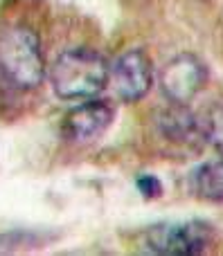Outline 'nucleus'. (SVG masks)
Returning a JSON list of instances; mask_svg holds the SVG:
<instances>
[{
	"label": "nucleus",
	"mask_w": 223,
	"mask_h": 256,
	"mask_svg": "<svg viewBox=\"0 0 223 256\" xmlns=\"http://www.w3.org/2000/svg\"><path fill=\"white\" fill-rule=\"evenodd\" d=\"M194 196L207 202H223V158L196 166L189 176Z\"/></svg>",
	"instance_id": "8"
},
{
	"label": "nucleus",
	"mask_w": 223,
	"mask_h": 256,
	"mask_svg": "<svg viewBox=\"0 0 223 256\" xmlns=\"http://www.w3.org/2000/svg\"><path fill=\"white\" fill-rule=\"evenodd\" d=\"M0 70L12 86L34 90L45 79L41 40L32 27L12 25L0 32Z\"/></svg>",
	"instance_id": "2"
},
{
	"label": "nucleus",
	"mask_w": 223,
	"mask_h": 256,
	"mask_svg": "<svg viewBox=\"0 0 223 256\" xmlns=\"http://www.w3.org/2000/svg\"><path fill=\"white\" fill-rule=\"evenodd\" d=\"M115 94L126 104L140 102L153 86V66L144 50H129L108 72Z\"/></svg>",
	"instance_id": "5"
},
{
	"label": "nucleus",
	"mask_w": 223,
	"mask_h": 256,
	"mask_svg": "<svg viewBox=\"0 0 223 256\" xmlns=\"http://www.w3.org/2000/svg\"><path fill=\"white\" fill-rule=\"evenodd\" d=\"M106 58L88 48H72L57 56L50 70V84L57 97L75 102V99H93L108 84Z\"/></svg>",
	"instance_id": "1"
},
{
	"label": "nucleus",
	"mask_w": 223,
	"mask_h": 256,
	"mask_svg": "<svg viewBox=\"0 0 223 256\" xmlns=\"http://www.w3.org/2000/svg\"><path fill=\"white\" fill-rule=\"evenodd\" d=\"M207 70L194 54H178L165 63L158 84L171 104H187L205 88Z\"/></svg>",
	"instance_id": "4"
},
{
	"label": "nucleus",
	"mask_w": 223,
	"mask_h": 256,
	"mask_svg": "<svg viewBox=\"0 0 223 256\" xmlns=\"http://www.w3.org/2000/svg\"><path fill=\"white\" fill-rule=\"evenodd\" d=\"M156 126L165 140L180 146H194L203 142L201 120L192 110L185 108V104H174L167 110L156 117Z\"/></svg>",
	"instance_id": "7"
},
{
	"label": "nucleus",
	"mask_w": 223,
	"mask_h": 256,
	"mask_svg": "<svg viewBox=\"0 0 223 256\" xmlns=\"http://www.w3.org/2000/svg\"><path fill=\"white\" fill-rule=\"evenodd\" d=\"M212 243V232L205 222H160L144 232V250L162 256L203 254Z\"/></svg>",
	"instance_id": "3"
},
{
	"label": "nucleus",
	"mask_w": 223,
	"mask_h": 256,
	"mask_svg": "<svg viewBox=\"0 0 223 256\" xmlns=\"http://www.w3.org/2000/svg\"><path fill=\"white\" fill-rule=\"evenodd\" d=\"M135 184H138L140 194L144 196V198H158V196L162 194V184L158 178L149 176V173H144V176H140L138 180H135Z\"/></svg>",
	"instance_id": "10"
},
{
	"label": "nucleus",
	"mask_w": 223,
	"mask_h": 256,
	"mask_svg": "<svg viewBox=\"0 0 223 256\" xmlns=\"http://www.w3.org/2000/svg\"><path fill=\"white\" fill-rule=\"evenodd\" d=\"M201 130L203 140L210 142L216 153L223 158V104H212L203 110Z\"/></svg>",
	"instance_id": "9"
},
{
	"label": "nucleus",
	"mask_w": 223,
	"mask_h": 256,
	"mask_svg": "<svg viewBox=\"0 0 223 256\" xmlns=\"http://www.w3.org/2000/svg\"><path fill=\"white\" fill-rule=\"evenodd\" d=\"M113 124V108L106 102H86L81 106L72 108L63 120V132L72 142H88L106 132Z\"/></svg>",
	"instance_id": "6"
}]
</instances>
